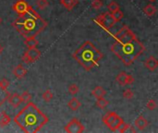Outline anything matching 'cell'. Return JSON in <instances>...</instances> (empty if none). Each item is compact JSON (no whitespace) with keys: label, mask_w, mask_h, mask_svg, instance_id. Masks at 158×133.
Returning a JSON list of instances; mask_svg holds the SVG:
<instances>
[{"label":"cell","mask_w":158,"mask_h":133,"mask_svg":"<svg viewBox=\"0 0 158 133\" xmlns=\"http://www.w3.org/2000/svg\"><path fill=\"white\" fill-rule=\"evenodd\" d=\"M13 120L23 132L36 133L48 122L49 119L33 103L29 102L15 116Z\"/></svg>","instance_id":"6da1fadb"},{"label":"cell","mask_w":158,"mask_h":133,"mask_svg":"<svg viewBox=\"0 0 158 133\" xmlns=\"http://www.w3.org/2000/svg\"><path fill=\"white\" fill-rule=\"evenodd\" d=\"M110 50L125 66H131L144 52L145 47L136 35H133L127 39L115 40Z\"/></svg>","instance_id":"7a4b0ae2"},{"label":"cell","mask_w":158,"mask_h":133,"mask_svg":"<svg viewBox=\"0 0 158 133\" xmlns=\"http://www.w3.org/2000/svg\"><path fill=\"white\" fill-rule=\"evenodd\" d=\"M73 58L86 70L95 68L103 58V53L90 41L84 42L72 55Z\"/></svg>","instance_id":"3957f363"},{"label":"cell","mask_w":158,"mask_h":133,"mask_svg":"<svg viewBox=\"0 0 158 133\" xmlns=\"http://www.w3.org/2000/svg\"><path fill=\"white\" fill-rule=\"evenodd\" d=\"M47 21L44 19H34L28 15L18 17L12 22V26L25 39L35 37L42 32L47 27Z\"/></svg>","instance_id":"277c9868"},{"label":"cell","mask_w":158,"mask_h":133,"mask_svg":"<svg viewBox=\"0 0 158 133\" xmlns=\"http://www.w3.org/2000/svg\"><path fill=\"white\" fill-rule=\"evenodd\" d=\"M124 120L116 112H108L103 118V123L111 131H118L119 127L123 124Z\"/></svg>","instance_id":"5b68a950"},{"label":"cell","mask_w":158,"mask_h":133,"mask_svg":"<svg viewBox=\"0 0 158 133\" xmlns=\"http://www.w3.org/2000/svg\"><path fill=\"white\" fill-rule=\"evenodd\" d=\"M94 21L100 25L104 30L106 31H109L116 23V21L113 19L112 18V15L110 12H105V13H102L100 14L95 19Z\"/></svg>","instance_id":"8992f818"},{"label":"cell","mask_w":158,"mask_h":133,"mask_svg":"<svg viewBox=\"0 0 158 133\" xmlns=\"http://www.w3.org/2000/svg\"><path fill=\"white\" fill-rule=\"evenodd\" d=\"M41 56V51L36 48H29L22 56V62L25 64H31L37 61Z\"/></svg>","instance_id":"52a82bcc"},{"label":"cell","mask_w":158,"mask_h":133,"mask_svg":"<svg viewBox=\"0 0 158 133\" xmlns=\"http://www.w3.org/2000/svg\"><path fill=\"white\" fill-rule=\"evenodd\" d=\"M65 131L68 133H81L85 131L84 126L77 118H72L64 128Z\"/></svg>","instance_id":"ba28073f"},{"label":"cell","mask_w":158,"mask_h":133,"mask_svg":"<svg viewBox=\"0 0 158 133\" xmlns=\"http://www.w3.org/2000/svg\"><path fill=\"white\" fill-rule=\"evenodd\" d=\"M30 7L31 6L27 3L26 0H17L12 6V9L19 15V17L26 16Z\"/></svg>","instance_id":"9c48e42d"},{"label":"cell","mask_w":158,"mask_h":133,"mask_svg":"<svg viewBox=\"0 0 158 133\" xmlns=\"http://www.w3.org/2000/svg\"><path fill=\"white\" fill-rule=\"evenodd\" d=\"M116 81L121 85V86H126V85H131L134 82V78L131 75L128 74L125 71H121L118 73L116 77Z\"/></svg>","instance_id":"30bf717a"},{"label":"cell","mask_w":158,"mask_h":133,"mask_svg":"<svg viewBox=\"0 0 158 133\" xmlns=\"http://www.w3.org/2000/svg\"><path fill=\"white\" fill-rule=\"evenodd\" d=\"M144 66H145V68H146L148 70H150V71H155V70L158 68V60L156 59V56H149V57L145 60Z\"/></svg>","instance_id":"8fae6325"},{"label":"cell","mask_w":158,"mask_h":133,"mask_svg":"<svg viewBox=\"0 0 158 133\" xmlns=\"http://www.w3.org/2000/svg\"><path fill=\"white\" fill-rule=\"evenodd\" d=\"M7 101H8L9 105L12 107H14V108H17L22 103L20 94H10L8 99H7Z\"/></svg>","instance_id":"7c38bea8"},{"label":"cell","mask_w":158,"mask_h":133,"mask_svg":"<svg viewBox=\"0 0 158 133\" xmlns=\"http://www.w3.org/2000/svg\"><path fill=\"white\" fill-rule=\"evenodd\" d=\"M27 72H28L27 69L22 65H18L13 69V75L19 80L23 79L26 76Z\"/></svg>","instance_id":"4fadbf2b"},{"label":"cell","mask_w":158,"mask_h":133,"mask_svg":"<svg viewBox=\"0 0 158 133\" xmlns=\"http://www.w3.org/2000/svg\"><path fill=\"white\" fill-rule=\"evenodd\" d=\"M148 121L147 119L143 117V116H139L136 119H135V122H134V125L135 127L139 130V131H143L144 129H146L148 127Z\"/></svg>","instance_id":"5bb4252c"},{"label":"cell","mask_w":158,"mask_h":133,"mask_svg":"<svg viewBox=\"0 0 158 133\" xmlns=\"http://www.w3.org/2000/svg\"><path fill=\"white\" fill-rule=\"evenodd\" d=\"M59 2L68 10H72L79 4V0H59Z\"/></svg>","instance_id":"9a60e30c"},{"label":"cell","mask_w":158,"mask_h":133,"mask_svg":"<svg viewBox=\"0 0 158 133\" xmlns=\"http://www.w3.org/2000/svg\"><path fill=\"white\" fill-rule=\"evenodd\" d=\"M24 44L27 46V48H36L39 45V42L37 39H35V37H30V38H26L24 40Z\"/></svg>","instance_id":"2e32d148"},{"label":"cell","mask_w":158,"mask_h":133,"mask_svg":"<svg viewBox=\"0 0 158 133\" xmlns=\"http://www.w3.org/2000/svg\"><path fill=\"white\" fill-rule=\"evenodd\" d=\"M11 121V118L6 114V112L2 111L0 112V127L7 126Z\"/></svg>","instance_id":"e0dca14e"},{"label":"cell","mask_w":158,"mask_h":133,"mask_svg":"<svg viewBox=\"0 0 158 133\" xmlns=\"http://www.w3.org/2000/svg\"><path fill=\"white\" fill-rule=\"evenodd\" d=\"M106 94V91L102 86H96V87L92 91V95L94 96L95 98L104 97Z\"/></svg>","instance_id":"ac0fdd59"},{"label":"cell","mask_w":158,"mask_h":133,"mask_svg":"<svg viewBox=\"0 0 158 133\" xmlns=\"http://www.w3.org/2000/svg\"><path fill=\"white\" fill-rule=\"evenodd\" d=\"M68 106L69 107V109H71L72 111H77L81 106V103L76 98V97H72L70 99V101L68 104Z\"/></svg>","instance_id":"d6986e66"},{"label":"cell","mask_w":158,"mask_h":133,"mask_svg":"<svg viewBox=\"0 0 158 133\" xmlns=\"http://www.w3.org/2000/svg\"><path fill=\"white\" fill-rule=\"evenodd\" d=\"M143 12L148 17H154L156 13V7L152 4H148L143 7Z\"/></svg>","instance_id":"ffe728a7"},{"label":"cell","mask_w":158,"mask_h":133,"mask_svg":"<svg viewBox=\"0 0 158 133\" xmlns=\"http://www.w3.org/2000/svg\"><path fill=\"white\" fill-rule=\"evenodd\" d=\"M9 95H10V93L6 89H3L0 87V106L7 101Z\"/></svg>","instance_id":"44dd1931"},{"label":"cell","mask_w":158,"mask_h":133,"mask_svg":"<svg viewBox=\"0 0 158 133\" xmlns=\"http://www.w3.org/2000/svg\"><path fill=\"white\" fill-rule=\"evenodd\" d=\"M118 131L120 133H125L127 131H131V132H135V130H133V127L131 124L128 123H124L119 127V129L118 130Z\"/></svg>","instance_id":"7402d4cb"},{"label":"cell","mask_w":158,"mask_h":133,"mask_svg":"<svg viewBox=\"0 0 158 133\" xmlns=\"http://www.w3.org/2000/svg\"><path fill=\"white\" fill-rule=\"evenodd\" d=\"M108 105H109V101H107V100L105 99L104 97L96 98V106H97V107H99L100 109H105Z\"/></svg>","instance_id":"603a6c76"},{"label":"cell","mask_w":158,"mask_h":133,"mask_svg":"<svg viewBox=\"0 0 158 133\" xmlns=\"http://www.w3.org/2000/svg\"><path fill=\"white\" fill-rule=\"evenodd\" d=\"M107 8H108V11H109L110 13H113V12L118 10L120 7H119V5H118V3L117 1H111V2L108 4Z\"/></svg>","instance_id":"cb8c5ba5"},{"label":"cell","mask_w":158,"mask_h":133,"mask_svg":"<svg viewBox=\"0 0 158 133\" xmlns=\"http://www.w3.org/2000/svg\"><path fill=\"white\" fill-rule=\"evenodd\" d=\"M111 15H112L113 19H114L116 22H118V21L121 20V19H123V17H124V14H123V12H122L120 9H118V10H117V11L111 13Z\"/></svg>","instance_id":"d4e9b609"},{"label":"cell","mask_w":158,"mask_h":133,"mask_svg":"<svg viewBox=\"0 0 158 133\" xmlns=\"http://www.w3.org/2000/svg\"><path fill=\"white\" fill-rule=\"evenodd\" d=\"M42 98L45 101V102H50L53 98H54V94L51 92V90H46L44 92V94H42Z\"/></svg>","instance_id":"484cf974"},{"label":"cell","mask_w":158,"mask_h":133,"mask_svg":"<svg viewBox=\"0 0 158 133\" xmlns=\"http://www.w3.org/2000/svg\"><path fill=\"white\" fill-rule=\"evenodd\" d=\"M68 90H69V93L71 95H75V94H77L80 92V88H79V86H78L76 83H71V84L69 86Z\"/></svg>","instance_id":"4316f807"},{"label":"cell","mask_w":158,"mask_h":133,"mask_svg":"<svg viewBox=\"0 0 158 133\" xmlns=\"http://www.w3.org/2000/svg\"><path fill=\"white\" fill-rule=\"evenodd\" d=\"M20 97H21L22 102H24V103H26V104L29 103V102H31V98H32L31 94L28 91L23 92V93L20 94Z\"/></svg>","instance_id":"83f0119b"},{"label":"cell","mask_w":158,"mask_h":133,"mask_svg":"<svg viewBox=\"0 0 158 133\" xmlns=\"http://www.w3.org/2000/svg\"><path fill=\"white\" fill-rule=\"evenodd\" d=\"M36 6H37V7L39 9L44 10L49 6V3H48V0H37L36 1Z\"/></svg>","instance_id":"f1b7e54d"},{"label":"cell","mask_w":158,"mask_h":133,"mask_svg":"<svg viewBox=\"0 0 158 133\" xmlns=\"http://www.w3.org/2000/svg\"><path fill=\"white\" fill-rule=\"evenodd\" d=\"M123 97L127 100H131L133 97H134V93L132 92L131 89H126L124 92H123Z\"/></svg>","instance_id":"f546056e"},{"label":"cell","mask_w":158,"mask_h":133,"mask_svg":"<svg viewBox=\"0 0 158 133\" xmlns=\"http://www.w3.org/2000/svg\"><path fill=\"white\" fill-rule=\"evenodd\" d=\"M156 106H157V103H156V101L155 99H150V100L147 102V104H146V107H147V109L150 110V111L155 110V109L156 108Z\"/></svg>","instance_id":"4dcf8cb0"},{"label":"cell","mask_w":158,"mask_h":133,"mask_svg":"<svg viewBox=\"0 0 158 133\" xmlns=\"http://www.w3.org/2000/svg\"><path fill=\"white\" fill-rule=\"evenodd\" d=\"M27 15H28V16H30V17H31V18H34V19H42V18H41V16L37 13V11H36L35 9H33V8H32V6H31V7H30V9L28 10Z\"/></svg>","instance_id":"1f68e13d"},{"label":"cell","mask_w":158,"mask_h":133,"mask_svg":"<svg viewBox=\"0 0 158 133\" xmlns=\"http://www.w3.org/2000/svg\"><path fill=\"white\" fill-rule=\"evenodd\" d=\"M104 6V3L102 0H94L92 2V7L94 9H100Z\"/></svg>","instance_id":"d6a6232c"},{"label":"cell","mask_w":158,"mask_h":133,"mask_svg":"<svg viewBox=\"0 0 158 133\" xmlns=\"http://www.w3.org/2000/svg\"><path fill=\"white\" fill-rule=\"evenodd\" d=\"M9 86V81L6 79H2L0 80V87L3 89H7V87Z\"/></svg>","instance_id":"836d02e7"},{"label":"cell","mask_w":158,"mask_h":133,"mask_svg":"<svg viewBox=\"0 0 158 133\" xmlns=\"http://www.w3.org/2000/svg\"><path fill=\"white\" fill-rule=\"evenodd\" d=\"M3 53V46L1 45V44H0V55Z\"/></svg>","instance_id":"e575fe53"},{"label":"cell","mask_w":158,"mask_h":133,"mask_svg":"<svg viewBox=\"0 0 158 133\" xmlns=\"http://www.w3.org/2000/svg\"><path fill=\"white\" fill-rule=\"evenodd\" d=\"M2 21H3V19H2V18L0 17V25H1V23H2Z\"/></svg>","instance_id":"d590c367"},{"label":"cell","mask_w":158,"mask_h":133,"mask_svg":"<svg viewBox=\"0 0 158 133\" xmlns=\"http://www.w3.org/2000/svg\"><path fill=\"white\" fill-rule=\"evenodd\" d=\"M148 1H150V2H156V0H148Z\"/></svg>","instance_id":"8d00e7d4"}]
</instances>
